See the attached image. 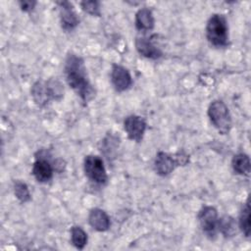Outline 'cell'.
I'll use <instances>...</instances> for the list:
<instances>
[{
	"instance_id": "cell-1",
	"label": "cell",
	"mask_w": 251,
	"mask_h": 251,
	"mask_svg": "<svg viewBox=\"0 0 251 251\" xmlns=\"http://www.w3.org/2000/svg\"><path fill=\"white\" fill-rule=\"evenodd\" d=\"M65 74L69 85L84 102L93 98L95 91L87 78L84 62L79 56L73 53L68 55L65 63Z\"/></svg>"
},
{
	"instance_id": "cell-2",
	"label": "cell",
	"mask_w": 251,
	"mask_h": 251,
	"mask_svg": "<svg viewBox=\"0 0 251 251\" xmlns=\"http://www.w3.org/2000/svg\"><path fill=\"white\" fill-rule=\"evenodd\" d=\"M31 95L34 102L42 107L50 100H60L64 95V87L57 79L37 81L31 88Z\"/></svg>"
},
{
	"instance_id": "cell-3",
	"label": "cell",
	"mask_w": 251,
	"mask_h": 251,
	"mask_svg": "<svg viewBox=\"0 0 251 251\" xmlns=\"http://www.w3.org/2000/svg\"><path fill=\"white\" fill-rule=\"evenodd\" d=\"M206 32L208 40L214 46L222 47L227 44V25L223 15L215 14L209 19L206 26Z\"/></svg>"
},
{
	"instance_id": "cell-4",
	"label": "cell",
	"mask_w": 251,
	"mask_h": 251,
	"mask_svg": "<svg viewBox=\"0 0 251 251\" xmlns=\"http://www.w3.org/2000/svg\"><path fill=\"white\" fill-rule=\"evenodd\" d=\"M208 116L219 132L226 134L229 131L231 127V118L227 107L223 101H213L208 108Z\"/></svg>"
},
{
	"instance_id": "cell-5",
	"label": "cell",
	"mask_w": 251,
	"mask_h": 251,
	"mask_svg": "<svg viewBox=\"0 0 251 251\" xmlns=\"http://www.w3.org/2000/svg\"><path fill=\"white\" fill-rule=\"evenodd\" d=\"M188 156L184 152H177L170 155L165 152H159L156 156L154 167L160 176H167L174 171L176 166H184L188 163Z\"/></svg>"
},
{
	"instance_id": "cell-6",
	"label": "cell",
	"mask_w": 251,
	"mask_h": 251,
	"mask_svg": "<svg viewBox=\"0 0 251 251\" xmlns=\"http://www.w3.org/2000/svg\"><path fill=\"white\" fill-rule=\"evenodd\" d=\"M83 168L85 176L89 179L99 184L106 183L108 176L103 161L100 157L94 155L86 156L84 159Z\"/></svg>"
},
{
	"instance_id": "cell-7",
	"label": "cell",
	"mask_w": 251,
	"mask_h": 251,
	"mask_svg": "<svg viewBox=\"0 0 251 251\" xmlns=\"http://www.w3.org/2000/svg\"><path fill=\"white\" fill-rule=\"evenodd\" d=\"M199 223L202 230L209 236L214 237L218 227V213L212 206H205L198 215Z\"/></svg>"
},
{
	"instance_id": "cell-8",
	"label": "cell",
	"mask_w": 251,
	"mask_h": 251,
	"mask_svg": "<svg viewBox=\"0 0 251 251\" xmlns=\"http://www.w3.org/2000/svg\"><path fill=\"white\" fill-rule=\"evenodd\" d=\"M124 127L129 139L139 142L141 141L145 132L146 122L143 118L139 116L131 115L126 118L124 122Z\"/></svg>"
},
{
	"instance_id": "cell-9",
	"label": "cell",
	"mask_w": 251,
	"mask_h": 251,
	"mask_svg": "<svg viewBox=\"0 0 251 251\" xmlns=\"http://www.w3.org/2000/svg\"><path fill=\"white\" fill-rule=\"evenodd\" d=\"M58 5L60 9V19L63 29L66 31L73 30L79 22L75 12L74 11L73 5L68 1L58 2Z\"/></svg>"
},
{
	"instance_id": "cell-10",
	"label": "cell",
	"mask_w": 251,
	"mask_h": 251,
	"mask_svg": "<svg viewBox=\"0 0 251 251\" xmlns=\"http://www.w3.org/2000/svg\"><path fill=\"white\" fill-rule=\"evenodd\" d=\"M111 78L116 90L120 92L127 89L131 85V76L128 71L120 65L113 66Z\"/></svg>"
},
{
	"instance_id": "cell-11",
	"label": "cell",
	"mask_w": 251,
	"mask_h": 251,
	"mask_svg": "<svg viewBox=\"0 0 251 251\" xmlns=\"http://www.w3.org/2000/svg\"><path fill=\"white\" fill-rule=\"evenodd\" d=\"M89 225L98 231H105L110 227V219L105 211L95 208L92 209L88 216Z\"/></svg>"
},
{
	"instance_id": "cell-12",
	"label": "cell",
	"mask_w": 251,
	"mask_h": 251,
	"mask_svg": "<svg viewBox=\"0 0 251 251\" xmlns=\"http://www.w3.org/2000/svg\"><path fill=\"white\" fill-rule=\"evenodd\" d=\"M32 174L37 181L47 182L52 178L53 169L50 163L45 159H37L32 167Z\"/></svg>"
},
{
	"instance_id": "cell-13",
	"label": "cell",
	"mask_w": 251,
	"mask_h": 251,
	"mask_svg": "<svg viewBox=\"0 0 251 251\" xmlns=\"http://www.w3.org/2000/svg\"><path fill=\"white\" fill-rule=\"evenodd\" d=\"M135 47L139 54L149 59H158L162 56V52L150 40L145 37H138L135 40Z\"/></svg>"
},
{
	"instance_id": "cell-14",
	"label": "cell",
	"mask_w": 251,
	"mask_h": 251,
	"mask_svg": "<svg viewBox=\"0 0 251 251\" xmlns=\"http://www.w3.org/2000/svg\"><path fill=\"white\" fill-rule=\"evenodd\" d=\"M135 26L139 30H151L154 27V18L152 12L147 8H142L135 15Z\"/></svg>"
},
{
	"instance_id": "cell-15",
	"label": "cell",
	"mask_w": 251,
	"mask_h": 251,
	"mask_svg": "<svg viewBox=\"0 0 251 251\" xmlns=\"http://www.w3.org/2000/svg\"><path fill=\"white\" fill-rule=\"evenodd\" d=\"M232 169L236 174L248 176L250 173V159L248 155L244 153H239L234 155L232 158Z\"/></svg>"
},
{
	"instance_id": "cell-16",
	"label": "cell",
	"mask_w": 251,
	"mask_h": 251,
	"mask_svg": "<svg viewBox=\"0 0 251 251\" xmlns=\"http://www.w3.org/2000/svg\"><path fill=\"white\" fill-rule=\"evenodd\" d=\"M218 227L225 237H230L236 233V223L229 216H224L218 220Z\"/></svg>"
},
{
	"instance_id": "cell-17",
	"label": "cell",
	"mask_w": 251,
	"mask_h": 251,
	"mask_svg": "<svg viewBox=\"0 0 251 251\" xmlns=\"http://www.w3.org/2000/svg\"><path fill=\"white\" fill-rule=\"evenodd\" d=\"M71 238L72 243L77 249H82L87 243V234L86 232L77 226H74L71 228Z\"/></svg>"
},
{
	"instance_id": "cell-18",
	"label": "cell",
	"mask_w": 251,
	"mask_h": 251,
	"mask_svg": "<svg viewBox=\"0 0 251 251\" xmlns=\"http://www.w3.org/2000/svg\"><path fill=\"white\" fill-rule=\"evenodd\" d=\"M239 226L246 237L250 236V205L249 201L246 202L239 217Z\"/></svg>"
},
{
	"instance_id": "cell-19",
	"label": "cell",
	"mask_w": 251,
	"mask_h": 251,
	"mask_svg": "<svg viewBox=\"0 0 251 251\" xmlns=\"http://www.w3.org/2000/svg\"><path fill=\"white\" fill-rule=\"evenodd\" d=\"M14 192L16 197L23 203H25L30 200V194L27 185L23 181H16L14 184Z\"/></svg>"
},
{
	"instance_id": "cell-20",
	"label": "cell",
	"mask_w": 251,
	"mask_h": 251,
	"mask_svg": "<svg viewBox=\"0 0 251 251\" xmlns=\"http://www.w3.org/2000/svg\"><path fill=\"white\" fill-rule=\"evenodd\" d=\"M81 8L86 13L93 16H100V8L99 2L97 1H83L80 3Z\"/></svg>"
},
{
	"instance_id": "cell-21",
	"label": "cell",
	"mask_w": 251,
	"mask_h": 251,
	"mask_svg": "<svg viewBox=\"0 0 251 251\" xmlns=\"http://www.w3.org/2000/svg\"><path fill=\"white\" fill-rule=\"evenodd\" d=\"M35 4H36L35 1H21L20 2V6H21L22 10L25 12L31 11L34 8Z\"/></svg>"
}]
</instances>
